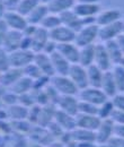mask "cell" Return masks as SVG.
Instances as JSON below:
<instances>
[{"mask_svg": "<svg viewBox=\"0 0 124 147\" xmlns=\"http://www.w3.org/2000/svg\"><path fill=\"white\" fill-rule=\"evenodd\" d=\"M5 19L9 26L16 30H23L26 26L25 19L21 17L20 14H15V13H7L5 14Z\"/></svg>", "mask_w": 124, "mask_h": 147, "instance_id": "603a6c76", "label": "cell"}, {"mask_svg": "<svg viewBox=\"0 0 124 147\" xmlns=\"http://www.w3.org/2000/svg\"><path fill=\"white\" fill-rule=\"evenodd\" d=\"M114 79H115V83H116V87L119 91H124V67L121 66H116L114 68Z\"/></svg>", "mask_w": 124, "mask_h": 147, "instance_id": "83f0119b", "label": "cell"}, {"mask_svg": "<svg viewBox=\"0 0 124 147\" xmlns=\"http://www.w3.org/2000/svg\"><path fill=\"white\" fill-rule=\"evenodd\" d=\"M87 76H88V83L96 88L102 87V80H103V73L96 65H90L87 68Z\"/></svg>", "mask_w": 124, "mask_h": 147, "instance_id": "2e32d148", "label": "cell"}, {"mask_svg": "<svg viewBox=\"0 0 124 147\" xmlns=\"http://www.w3.org/2000/svg\"><path fill=\"white\" fill-rule=\"evenodd\" d=\"M113 104L116 109L124 111V95H116L113 100Z\"/></svg>", "mask_w": 124, "mask_h": 147, "instance_id": "836d02e7", "label": "cell"}, {"mask_svg": "<svg viewBox=\"0 0 124 147\" xmlns=\"http://www.w3.org/2000/svg\"><path fill=\"white\" fill-rule=\"evenodd\" d=\"M99 10V7L95 3H82L80 2L78 6L74 7L73 11L78 17L85 18V17H94L95 14H97Z\"/></svg>", "mask_w": 124, "mask_h": 147, "instance_id": "7c38bea8", "label": "cell"}, {"mask_svg": "<svg viewBox=\"0 0 124 147\" xmlns=\"http://www.w3.org/2000/svg\"><path fill=\"white\" fill-rule=\"evenodd\" d=\"M48 8L45 6H37L35 7L31 14L28 15V22L29 23H38V22H42L44 17L46 16V13H48Z\"/></svg>", "mask_w": 124, "mask_h": 147, "instance_id": "d4e9b609", "label": "cell"}, {"mask_svg": "<svg viewBox=\"0 0 124 147\" xmlns=\"http://www.w3.org/2000/svg\"><path fill=\"white\" fill-rule=\"evenodd\" d=\"M121 65H122V66L124 67V58L122 59V61H121Z\"/></svg>", "mask_w": 124, "mask_h": 147, "instance_id": "f35d334b", "label": "cell"}, {"mask_svg": "<svg viewBox=\"0 0 124 147\" xmlns=\"http://www.w3.org/2000/svg\"><path fill=\"white\" fill-rule=\"evenodd\" d=\"M78 110L80 111L81 113H85V114H92V115H95V114L98 113L97 105H94V104L88 103V102H85V101L79 102Z\"/></svg>", "mask_w": 124, "mask_h": 147, "instance_id": "f1b7e54d", "label": "cell"}, {"mask_svg": "<svg viewBox=\"0 0 124 147\" xmlns=\"http://www.w3.org/2000/svg\"><path fill=\"white\" fill-rule=\"evenodd\" d=\"M124 24L121 20H116L112 24H108L103 26L102 28H99L98 32V36L101 37L103 41H109L113 40L114 37H117L122 32H123Z\"/></svg>", "mask_w": 124, "mask_h": 147, "instance_id": "5b68a950", "label": "cell"}, {"mask_svg": "<svg viewBox=\"0 0 124 147\" xmlns=\"http://www.w3.org/2000/svg\"><path fill=\"white\" fill-rule=\"evenodd\" d=\"M105 48L107 50V53L109 55L111 61L114 62V63H121V61L123 59V53H122L117 42L114 41V40H109L106 42Z\"/></svg>", "mask_w": 124, "mask_h": 147, "instance_id": "e0dca14e", "label": "cell"}, {"mask_svg": "<svg viewBox=\"0 0 124 147\" xmlns=\"http://www.w3.org/2000/svg\"><path fill=\"white\" fill-rule=\"evenodd\" d=\"M98 32H99V28L97 24H90L85 26L76 35V38H74L76 44L81 48L91 44L95 41V38L98 36Z\"/></svg>", "mask_w": 124, "mask_h": 147, "instance_id": "6da1fadb", "label": "cell"}, {"mask_svg": "<svg viewBox=\"0 0 124 147\" xmlns=\"http://www.w3.org/2000/svg\"><path fill=\"white\" fill-rule=\"evenodd\" d=\"M95 59V45L89 44L82 48L80 55H79V62L82 67H88L92 65V61Z\"/></svg>", "mask_w": 124, "mask_h": 147, "instance_id": "44dd1931", "label": "cell"}, {"mask_svg": "<svg viewBox=\"0 0 124 147\" xmlns=\"http://www.w3.org/2000/svg\"><path fill=\"white\" fill-rule=\"evenodd\" d=\"M76 123L79 128L87 129V130H95L98 129L101 126V119L98 117H95L92 114H81L77 117Z\"/></svg>", "mask_w": 124, "mask_h": 147, "instance_id": "30bf717a", "label": "cell"}, {"mask_svg": "<svg viewBox=\"0 0 124 147\" xmlns=\"http://www.w3.org/2000/svg\"><path fill=\"white\" fill-rule=\"evenodd\" d=\"M50 58H51L54 70L60 74V76H68L69 75L70 65H69V61L63 55L59 53L58 51H53L50 55Z\"/></svg>", "mask_w": 124, "mask_h": 147, "instance_id": "9c48e42d", "label": "cell"}, {"mask_svg": "<svg viewBox=\"0 0 124 147\" xmlns=\"http://www.w3.org/2000/svg\"><path fill=\"white\" fill-rule=\"evenodd\" d=\"M123 33H124V27H123Z\"/></svg>", "mask_w": 124, "mask_h": 147, "instance_id": "ab89813d", "label": "cell"}, {"mask_svg": "<svg viewBox=\"0 0 124 147\" xmlns=\"http://www.w3.org/2000/svg\"><path fill=\"white\" fill-rule=\"evenodd\" d=\"M113 130H114V125H113L112 120L106 119L104 122L101 123V126L98 128V132L96 135V140L98 143H102V144L105 142H108Z\"/></svg>", "mask_w": 124, "mask_h": 147, "instance_id": "4fadbf2b", "label": "cell"}, {"mask_svg": "<svg viewBox=\"0 0 124 147\" xmlns=\"http://www.w3.org/2000/svg\"><path fill=\"white\" fill-rule=\"evenodd\" d=\"M41 23H42V25L44 26V28L53 30L55 27L60 26L61 19H60V17H56V16H45L44 19H43Z\"/></svg>", "mask_w": 124, "mask_h": 147, "instance_id": "f546056e", "label": "cell"}, {"mask_svg": "<svg viewBox=\"0 0 124 147\" xmlns=\"http://www.w3.org/2000/svg\"><path fill=\"white\" fill-rule=\"evenodd\" d=\"M34 59H35L36 66H37L44 74L52 76V75L55 73L50 57H48V55H37Z\"/></svg>", "mask_w": 124, "mask_h": 147, "instance_id": "d6986e66", "label": "cell"}, {"mask_svg": "<svg viewBox=\"0 0 124 147\" xmlns=\"http://www.w3.org/2000/svg\"><path fill=\"white\" fill-rule=\"evenodd\" d=\"M78 104L79 102L70 95H63L59 97V105L61 107V110L70 115H76L78 113Z\"/></svg>", "mask_w": 124, "mask_h": 147, "instance_id": "8fae6325", "label": "cell"}, {"mask_svg": "<svg viewBox=\"0 0 124 147\" xmlns=\"http://www.w3.org/2000/svg\"><path fill=\"white\" fill-rule=\"evenodd\" d=\"M80 2H82V3H95V2H97L98 0H79Z\"/></svg>", "mask_w": 124, "mask_h": 147, "instance_id": "8d00e7d4", "label": "cell"}, {"mask_svg": "<svg viewBox=\"0 0 124 147\" xmlns=\"http://www.w3.org/2000/svg\"><path fill=\"white\" fill-rule=\"evenodd\" d=\"M53 85L56 92L63 95H73L78 91L77 85L66 76H58L53 78Z\"/></svg>", "mask_w": 124, "mask_h": 147, "instance_id": "277c9868", "label": "cell"}, {"mask_svg": "<svg viewBox=\"0 0 124 147\" xmlns=\"http://www.w3.org/2000/svg\"><path fill=\"white\" fill-rule=\"evenodd\" d=\"M80 98L85 102L94 104V105H101L106 102L107 95L99 88H96V87L87 88L86 87L80 93Z\"/></svg>", "mask_w": 124, "mask_h": 147, "instance_id": "3957f363", "label": "cell"}, {"mask_svg": "<svg viewBox=\"0 0 124 147\" xmlns=\"http://www.w3.org/2000/svg\"><path fill=\"white\" fill-rule=\"evenodd\" d=\"M107 147H124V138L117 137V136L109 138Z\"/></svg>", "mask_w": 124, "mask_h": 147, "instance_id": "d6a6232c", "label": "cell"}, {"mask_svg": "<svg viewBox=\"0 0 124 147\" xmlns=\"http://www.w3.org/2000/svg\"><path fill=\"white\" fill-rule=\"evenodd\" d=\"M102 88L103 92L107 96H114L116 94V83L114 79V75L111 71H106L103 74V80H102Z\"/></svg>", "mask_w": 124, "mask_h": 147, "instance_id": "5bb4252c", "label": "cell"}, {"mask_svg": "<svg viewBox=\"0 0 124 147\" xmlns=\"http://www.w3.org/2000/svg\"><path fill=\"white\" fill-rule=\"evenodd\" d=\"M50 37L60 43H68L76 38V33L68 26H58L50 32Z\"/></svg>", "mask_w": 124, "mask_h": 147, "instance_id": "8992f818", "label": "cell"}, {"mask_svg": "<svg viewBox=\"0 0 124 147\" xmlns=\"http://www.w3.org/2000/svg\"><path fill=\"white\" fill-rule=\"evenodd\" d=\"M73 138L74 139H78V140H84V142H87V140H95L96 139V134L91 132L90 130L87 129H82L80 128L79 130H76L73 134H72Z\"/></svg>", "mask_w": 124, "mask_h": 147, "instance_id": "4316f807", "label": "cell"}, {"mask_svg": "<svg viewBox=\"0 0 124 147\" xmlns=\"http://www.w3.org/2000/svg\"><path fill=\"white\" fill-rule=\"evenodd\" d=\"M116 42H117V44H119V47H120V49H121V51H122V53L124 55V34L123 35H119V36L116 37Z\"/></svg>", "mask_w": 124, "mask_h": 147, "instance_id": "d590c367", "label": "cell"}, {"mask_svg": "<svg viewBox=\"0 0 124 147\" xmlns=\"http://www.w3.org/2000/svg\"><path fill=\"white\" fill-rule=\"evenodd\" d=\"M111 117L114 121L119 122L120 125H124V111L119 110V109H113Z\"/></svg>", "mask_w": 124, "mask_h": 147, "instance_id": "1f68e13d", "label": "cell"}, {"mask_svg": "<svg viewBox=\"0 0 124 147\" xmlns=\"http://www.w3.org/2000/svg\"><path fill=\"white\" fill-rule=\"evenodd\" d=\"M55 118H56V121L64 129H68V130H71V129H74V127L77 126L76 123V120L71 117L70 114H68L67 112L64 111H58L55 113Z\"/></svg>", "mask_w": 124, "mask_h": 147, "instance_id": "7402d4cb", "label": "cell"}, {"mask_svg": "<svg viewBox=\"0 0 124 147\" xmlns=\"http://www.w3.org/2000/svg\"><path fill=\"white\" fill-rule=\"evenodd\" d=\"M121 17V13L116 9L113 10H106L104 13H102L97 18H96V24L101 25V26H105L108 24H112L116 20H119Z\"/></svg>", "mask_w": 124, "mask_h": 147, "instance_id": "ac0fdd59", "label": "cell"}, {"mask_svg": "<svg viewBox=\"0 0 124 147\" xmlns=\"http://www.w3.org/2000/svg\"><path fill=\"white\" fill-rule=\"evenodd\" d=\"M70 79L77 85L78 88H86L88 86V76H87V70L84 69L81 65L72 63L69 69V75Z\"/></svg>", "mask_w": 124, "mask_h": 147, "instance_id": "7a4b0ae2", "label": "cell"}, {"mask_svg": "<svg viewBox=\"0 0 124 147\" xmlns=\"http://www.w3.org/2000/svg\"><path fill=\"white\" fill-rule=\"evenodd\" d=\"M56 51L59 53L63 55L69 62L71 63H77L79 62V55L80 52L78 51V48L73 44H70L69 42L68 43H59L56 47H55Z\"/></svg>", "mask_w": 124, "mask_h": 147, "instance_id": "52a82bcc", "label": "cell"}, {"mask_svg": "<svg viewBox=\"0 0 124 147\" xmlns=\"http://www.w3.org/2000/svg\"><path fill=\"white\" fill-rule=\"evenodd\" d=\"M41 1H42V2H51L52 0H41Z\"/></svg>", "mask_w": 124, "mask_h": 147, "instance_id": "74e56055", "label": "cell"}, {"mask_svg": "<svg viewBox=\"0 0 124 147\" xmlns=\"http://www.w3.org/2000/svg\"><path fill=\"white\" fill-rule=\"evenodd\" d=\"M73 6V0H52L49 2V11L53 14H61L63 11L69 10Z\"/></svg>", "mask_w": 124, "mask_h": 147, "instance_id": "ffe728a7", "label": "cell"}, {"mask_svg": "<svg viewBox=\"0 0 124 147\" xmlns=\"http://www.w3.org/2000/svg\"><path fill=\"white\" fill-rule=\"evenodd\" d=\"M113 132L117 136V137H122L124 138V125H117V126H114V130Z\"/></svg>", "mask_w": 124, "mask_h": 147, "instance_id": "e575fe53", "label": "cell"}, {"mask_svg": "<svg viewBox=\"0 0 124 147\" xmlns=\"http://www.w3.org/2000/svg\"><path fill=\"white\" fill-rule=\"evenodd\" d=\"M35 7H37V0H21L18 3V14H20V15H29L31 11Z\"/></svg>", "mask_w": 124, "mask_h": 147, "instance_id": "484cf974", "label": "cell"}, {"mask_svg": "<svg viewBox=\"0 0 124 147\" xmlns=\"http://www.w3.org/2000/svg\"><path fill=\"white\" fill-rule=\"evenodd\" d=\"M33 55L31 52H27V51H16V52H13L11 55H9V62L13 65V66H24V65H27L32 60H33Z\"/></svg>", "mask_w": 124, "mask_h": 147, "instance_id": "9a60e30c", "label": "cell"}, {"mask_svg": "<svg viewBox=\"0 0 124 147\" xmlns=\"http://www.w3.org/2000/svg\"><path fill=\"white\" fill-rule=\"evenodd\" d=\"M32 36H33V38H32V48H34L35 51L41 50L44 47V44L46 42V37H48L45 28L36 30L34 35H32Z\"/></svg>", "mask_w": 124, "mask_h": 147, "instance_id": "cb8c5ba5", "label": "cell"}, {"mask_svg": "<svg viewBox=\"0 0 124 147\" xmlns=\"http://www.w3.org/2000/svg\"><path fill=\"white\" fill-rule=\"evenodd\" d=\"M95 65L101 69V70H105L107 71L111 67V59L109 55L107 53L106 48L102 44L95 45Z\"/></svg>", "mask_w": 124, "mask_h": 147, "instance_id": "ba28073f", "label": "cell"}, {"mask_svg": "<svg viewBox=\"0 0 124 147\" xmlns=\"http://www.w3.org/2000/svg\"><path fill=\"white\" fill-rule=\"evenodd\" d=\"M114 109V104L113 102H105L104 104H102V108L98 109V114H99V118H107L111 115L112 111Z\"/></svg>", "mask_w": 124, "mask_h": 147, "instance_id": "4dcf8cb0", "label": "cell"}]
</instances>
